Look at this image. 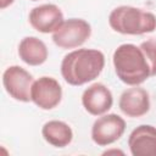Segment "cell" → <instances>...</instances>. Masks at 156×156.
<instances>
[{"mask_svg": "<svg viewBox=\"0 0 156 156\" xmlns=\"http://www.w3.org/2000/svg\"><path fill=\"white\" fill-rule=\"evenodd\" d=\"M33 83V76L21 66H10L2 73V85L6 93L21 102L32 101L30 90Z\"/></svg>", "mask_w": 156, "mask_h": 156, "instance_id": "obj_5", "label": "cell"}, {"mask_svg": "<svg viewBox=\"0 0 156 156\" xmlns=\"http://www.w3.org/2000/svg\"><path fill=\"white\" fill-rule=\"evenodd\" d=\"M108 24L117 33L140 35L156 29V16L139 7L121 5L110 12Z\"/></svg>", "mask_w": 156, "mask_h": 156, "instance_id": "obj_3", "label": "cell"}, {"mask_svg": "<svg viewBox=\"0 0 156 156\" xmlns=\"http://www.w3.org/2000/svg\"><path fill=\"white\" fill-rule=\"evenodd\" d=\"M48 48L37 37H26L20 41L18 56L29 66H40L48 60Z\"/></svg>", "mask_w": 156, "mask_h": 156, "instance_id": "obj_12", "label": "cell"}, {"mask_svg": "<svg viewBox=\"0 0 156 156\" xmlns=\"http://www.w3.org/2000/svg\"><path fill=\"white\" fill-rule=\"evenodd\" d=\"M139 46L141 48L149 61L151 68V77L156 76V39H147L143 41Z\"/></svg>", "mask_w": 156, "mask_h": 156, "instance_id": "obj_14", "label": "cell"}, {"mask_svg": "<svg viewBox=\"0 0 156 156\" xmlns=\"http://www.w3.org/2000/svg\"><path fill=\"white\" fill-rule=\"evenodd\" d=\"M105 66V56L96 49H77L68 52L61 62V74L69 85L79 87L93 82Z\"/></svg>", "mask_w": 156, "mask_h": 156, "instance_id": "obj_1", "label": "cell"}, {"mask_svg": "<svg viewBox=\"0 0 156 156\" xmlns=\"http://www.w3.org/2000/svg\"><path fill=\"white\" fill-rule=\"evenodd\" d=\"M108 154H122L123 155V151H121V150H107V151L104 152V155H108Z\"/></svg>", "mask_w": 156, "mask_h": 156, "instance_id": "obj_16", "label": "cell"}, {"mask_svg": "<svg viewBox=\"0 0 156 156\" xmlns=\"http://www.w3.org/2000/svg\"><path fill=\"white\" fill-rule=\"evenodd\" d=\"M91 35V26L83 18H68L52 33V41L61 49H76Z\"/></svg>", "mask_w": 156, "mask_h": 156, "instance_id": "obj_4", "label": "cell"}, {"mask_svg": "<svg viewBox=\"0 0 156 156\" xmlns=\"http://www.w3.org/2000/svg\"><path fill=\"white\" fill-rule=\"evenodd\" d=\"M113 104L111 90L102 83L89 85L82 94V105L85 111L93 116L105 115Z\"/></svg>", "mask_w": 156, "mask_h": 156, "instance_id": "obj_9", "label": "cell"}, {"mask_svg": "<svg viewBox=\"0 0 156 156\" xmlns=\"http://www.w3.org/2000/svg\"><path fill=\"white\" fill-rule=\"evenodd\" d=\"M115 72L127 85H139L151 77L149 61L140 46L134 44L119 45L112 56Z\"/></svg>", "mask_w": 156, "mask_h": 156, "instance_id": "obj_2", "label": "cell"}, {"mask_svg": "<svg viewBox=\"0 0 156 156\" xmlns=\"http://www.w3.org/2000/svg\"><path fill=\"white\" fill-rule=\"evenodd\" d=\"M126 130V121L116 115H101L91 127V139L99 146H107L117 141Z\"/></svg>", "mask_w": 156, "mask_h": 156, "instance_id": "obj_6", "label": "cell"}, {"mask_svg": "<svg viewBox=\"0 0 156 156\" xmlns=\"http://www.w3.org/2000/svg\"><path fill=\"white\" fill-rule=\"evenodd\" d=\"M128 146L133 156H156V127L141 124L133 129Z\"/></svg>", "mask_w": 156, "mask_h": 156, "instance_id": "obj_11", "label": "cell"}, {"mask_svg": "<svg viewBox=\"0 0 156 156\" xmlns=\"http://www.w3.org/2000/svg\"><path fill=\"white\" fill-rule=\"evenodd\" d=\"M13 1H15V0H0V9H1V10L6 9L7 6L12 5V4H13Z\"/></svg>", "mask_w": 156, "mask_h": 156, "instance_id": "obj_15", "label": "cell"}, {"mask_svg": "<svg viewBox=\"0 0 156 156\" xmlns=\"http://www.w3.org/2000/svg\"><path fill=\"white\" fill-rule=\"evenodd\" d=\"M33 1H37V0H33Z\"/></svg>", "mask_w": 156, "mask_h": 156, "instance_id": "obj_17", "label": "cell"}, {"mask_svg": "<svg viewBox=\"0 0 156 156\" xmlns=\"http://www.w3.org/2000/svg\"><path fill=\"white\" fill-rule=\"evenodd\" d=\"M28 20L35 30L44 34L54 33L65 21L61 9L55 4H44L33 7Z\"/></svg>", "mask_w": 156, "mask_h": 156, "instance_id": "obj_8", "label": "cell"}, {"mask_svg": "<svg viewBox=\"0 0 156 156\" xmlns=\"http://www.w3.org/2000/svg\"><path fill=\"white\" fill-rule=\"evenodd\" d=\"M32 101L41 110H52L61 102L62 88L52 77H40L34 80L30 90Z\"/></svg>", "mask_w": 156, "mask_h": 156, "instance_id": "obj_7", "label": "cell"}, {"mask_svg": "<svg viewBox=\"0 0 156 156\" xmlns=\"http://www.w3.org/2000/svg\"><path fill=\"white\" fill-rule=\"evenodd\" d=\"M118 107L123 115L132 118H138L146 115L150 110L149 93L138 85L126 89L118 100Z\"/></svg>", "mask_w": 156, "mask_h": 156, "instance_id": "obj_10", "label": "cell"}, {"mask_svg": "<svg viewBox=\"0 0 156 156\" xmlns=\"http://www.w3.org/2000/svg\"><path fill=\"white\" fill-rule=\"evenodd\" d=\"M41 135L46 143L55 147H65L73 139L72 128L66 122L57 119L46 122L41 128Z\"/></svg>", "mask_w": 156, "mask_h": 156, "instance_id": "obj_13", "label": "cell"}]
</instances>
